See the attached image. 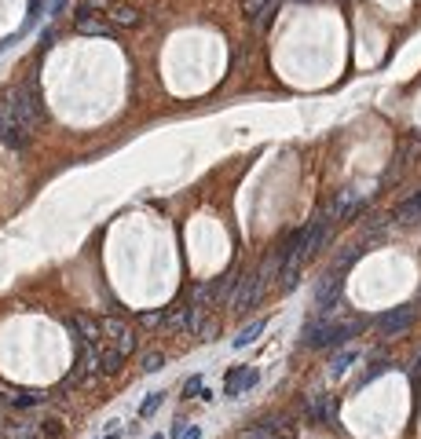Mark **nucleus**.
<instances>
[{
  "label": "nucleus",
  "instance_id": "1",
  "mask_svg": "<svg viewBox=\"0 0 421 439\" xmlns=\"http://www.w3.org/2000/svg\"><path fill=\"white\" fill-rule=\"evenodd\" d=\"M260 297H264V282H260L257 271H249V275L235 278V289H231V297H227V308L238 312V315H246V312H253V308L260 304Z\"/></svg>",
  "mask_w": 421,
  "mask_h": 439
},
{
  "label": "nucleus",
  "instance_id": "2",
  "mask_svg": "<svg viewBox=\"0 0 421 439\" xmlns=\"http://www.w3.org/2000/svg\"><path fill=\"white\" fill-rule=\"evenodd\" d=\"M341 293H344V271H326L315 286V315H333L341 308Z\"/></svg>",
  "mask_w": 421,
  "mask_h": 439
},
{
  "label": "nucleus",
  "instance_id": "3",
  "mask_svg": "<svg viewBox=\"0 0 421 439\" xmlns=\"http://www.w3.org/2000/svg\"><path fill=\"white\" fill-rule=\"evenodd\" d=\"M414 323H418V308L414 304H399V308H388L385 315H377L381 337H403Z\"/></svg>",
  "mask_w": 421,
  "mask_h": 439
},
{
  "label": "nucleus",
  "instance_id": "4",
  "mask_svg": "<svg viewBox=\"0 0 421 439\" xmlns=\"http://www.w3.org/2000/svg\"><path fill=\"white\" fill-rule=\"evenodd\" d=\"M301 414H304V421H308V425H330V417H333L330 395H326V392L301 395Z\"/></svg>",
  "mask_w": 421,
  "mask_h": 439
},
{
  "label": "nucleus",
  "instance_id": "5",
  "mask_svg": "<svg viewBox=\"0 0 421 439\" xmlns=\"http://www.w3.org/2000/svg\"><path fill=\"white\" fill-rule=\"evenodd\" d=\"M66 329L77 334V344H99L103 340V323H96V318H88V315H70Z\"/></svg>",
  "mask_w": 421,
  "mask_h": 439
},
{
  "label": "nucleus",
  "instance_id": "6",
  "mask_svg": "<svg viewBox=\"0 0 421 439\" xmlns=\"http://www.w3.org/2000/svg\"><path fill=\"white\" fill-rule=\"evenodd\" d=\"M88 0H84V4L77 8V34H84V37H114V26L110 23H103V18L96 15V18H92L88 15Z\"/></svg>",
  "mask_w": 421,
  "mask_h": 439
},
{
  "label": "nucleus",
  "instance_id": "7",
  "mask_svg": "<svg viewBox=\"0 0 421 439\" xmlns=\"http://www.w3.org/2000/svg\"><path fill=\"white\" fill-rule=\"evenodd\" d=\"M286 414H264L257 417V421L249 425V436H268V439H279L282 432H286Z\"/></svg>",
  "mask_w": 421,
  "mask_h": 439
},
{
  "label": "nucleus",
  "instance_id": "8",
  "mask_svg": "<svg viewBox=\"0 0 421 439\" xmlns=\"http://www.w3.org/2000/svg\"><path fill=\"white\" fill-rule=\"evenodd\" d=\"M125 366V355L118 348H99V373L103 377H118Z\"/></svg>",
  "mask_w": 421,
  "mask_h": 439
},
{
  "label": "nucleus",
  "instance_id": "9",
  "mask_svg": "<svg viewBox=\"0 0 421 439\" xmlns=\"http://www.w3.org/2000/svg\"><path fill=\"white\" fill-rule=\"evenodd\" d=\"M392 220H396V223H418V220H421V190H418V195H410L403 205H396Z\"/></svg>",
  "mask_w": 421,
  "mask_h": 439
},
{
  "label": "nucleus",
  "instance_id": "10",
  "mask_svg": "<svg viewBox=\"0 0 421 439\" xmlns=\"http://www.w3.org/2000/svg\"><path fill=\"white\" fill-rule=\"evenodd\" d=\"M279 15V0H264V4L257 8V12L249 15V23H253V29H260V34H264V29L271 26V18Z\"/></svg>",
  "mask_w": 421,
  "mask_h": 439
},
{
  "label": "nucleus",
  "instance_id": "11",
  "mask_svg": "<svg viewBox=\"0 0 421 439\" xmlns=\"http://www.w3.org/2000/svg\"><path fill=\"white\" fill-rule=\"evenodd\" d=\"M107 12H110V18H114L118 26H129V29L143 23L140 12H136V8H129V4H107Z\"/></svg>",
  "mask_w": 421,
  "mask_h": 439
},
{
  "label": "nucleus",
  "instance_id": "12",
  "mask_svg": "<svg viewBox=\"0 0 421 439\" xmlns=\"http://www.w3.org/2000/svg\"><path fill=\"white\" fill-rule=\"evenodd\" d=\"M8 403H12L15 410H34V406H44L48 403V392H18Z\"/></svg>",
  "mask_w": 421,
  "mask_h": 439
},
{
  "label": "nucleus",
  "instance_id": "13",
  "mask_svg": "<svg viewBox=\"0 0 421 439\" xmlns=\"http://www.w3.org/2000/svg\"><path fill=\"white\" fill-rule=\"evenodd\" d=\"M264 326H268V323H264V318H257V323H249L246 329H238V337H235V340H231V344H235L238 351H242V348H249V344H253V340H257L260 334H264Z\"/></svg>",
  "mask_w": 421,
  "mask_h": 439
},
{
  "label": "nucleus",
  "instance_id": "14",
  "mask_svg": "<svg viewBox=\"0 0 421 439\" xmlns=\"http://www.w3.org/2000/svg\"><path fill=\"white\" fill-rule=\"evenodd\" d=\"M388 366H392V359H385V355H377V359L370 362V366H366V373H363V377H359V381H355V392H359V388H366V384H370L374 377H381V373H385Z\"/></svg>",
  "mask_w": 421,
  "mask_h": 439
},
{
  "label": "nucleus",
  "instance_id": "15",
  "mask_svg": "<svg viewBox=\"0 0 421 439\" xmlns=\"http://www.w3.org/2000/svg\"><path fill=\"white\" fill-rule=\"evenodd\" d=\"M242 370L246 366H231L227 377H224V399H238L242 395Z\"/></svg>",
  "mask_w": 421,
  "mask_h": 439
},
{
  "label": "nucleus",
  "instance_id": "16",
  "mask_svg": "<svg viewBox=\"0 0 421 439\" xmlns=\"http://www.w3.org/2000/svg\"><path fill=\"white\" fill-rule=\"evenodd\" d=\"M355 359H359V351H355V348H348V351H341L337 359H330V377H341V373L348 370Z\"/></svg>",
  "mask_w": 421,
  "mask_h": 439
},
{
  "label": "nucleus",
  "instance_id": "17",
  "mask_svg": "<svg viewBox=\"0 0 421 439\" xmlns=\"http://www.w3.org/2000/svg\"><path fill=\"white\" fill-rule=\"evenodd\" d=\"M140 370H143V373L165 370V355H162V351H143V355H140Z\"/></svg>",
  "mask_w": 421,
  "mask_h": 439
},
{
  "label": "nucleus",
  "instance_id": "18",
  "mask_svg": "<svg viewBox=\"0 0 421 439\" xmlns=\"http://www.w3.org/2000/svg\"><path fill=\"white\" fill-rule=\"evenodd\" d=\"M162 403H165V392H151V395L140 403V417H143V421H146V417H154L157 410H162Z\"/></svg>",
  "mask_w": 421,
  "mask_h": 439
},
{
  "label": "nucleus",
  "instance_id": "19",
  "mask_svg": "<svg viewBox=\"0 0 421 439\" xmlns=\"http://www.w3.org/2000/svg\"><path fill=\"white\" fill-rule=\"evenodd\" d=\"M37 432H40V439H59L62 436V421L59 417H44V421L37 425Z\"/></svg>",
  "mask_w": 421,
  "mask_h": 439
},
{
  "label": "nucleus",
  "instance_id": "20",
  "mask_svg": "<svg viewBox=\"0 0 421 439\" xmlns=\"http://www.w3.org/2000/svg\"><path fill=\"white\" fill-rule=\"evenodd\" d=\"M168 439H202V425H183V421H176L173 425V436Z\"/></svg>",
  "mask_w": 421,
  "mask_h": 439
},
{
  "label": "nucleus",
  "instance_id": "21",
  "mask_svg": "<svg viewBox=\"0 0 421 439\" xmlns=\"http://www.w3.org/2000/svg\"><path fill=\"white\" fill-rule=\"evenodd\" d=\"M202 388H205V381H202V373H191V377H187V381H183V388H180V392H183V399H194V395H198V392H202Z\"/></svg>",
  "mask_w": 421,
  "mask_h": 439
},
{
  "label": "nucleus",
  "instance_id": "22",
  "mask_svg": "<svg viewBox=\"0 0 421 439\" xmlns=\"http://www.w3.org/2000/svg\"><path fill=\"white\" fill-rule=\"evenodd\" d=\"M257 384H260V370L257 366H246V370H242V395L253 392Z\"/></svg>",
  "mask_w": 421,
  "mask_h": 439
},
{
  "label": "nucleus",
  "instance_id": "23",
  "mask_svg": "<svg viewBox=\"0 0 421 439\" xmlns=\"http://www.w3.org/2000/svg\"><path fill=\"white\" fill-rule=\"evenodd\" d=\"M103 334H110L114 340H118V337H125V334H129V326H125L121 318H103Z\"/></svg>",
  "mask_w": 421,
  "mask_h": 439
},
{
  "label": "nucleus",
  "instance_id": "24",
  "mask_svg": "<svg viewBox=\"0 0 421 439\" xmlns=\"http://www.w3.org/2000/svg\"><path fill=\"white\" fill-rule=\"evenodd\" d=\"M165 318H168V308H157V312H143V315H140V323L154 329V326H162Z\"/></svg>",
  "mask_w": 421,
  "mask_h": 439
},
{
  "label": "nucleus",
  "instance_id": "25",
  "mask_svg": "<svg viewBox=\"0 0 421 439\" xmlns=\"http://www.w3.org/2000/svg\"><path fill=\"white\" fill-rule=\"evenodd\" d=\"M198 334H202V340H216L220 323H202V326H198Z\"/></svg>",
  "mask_w": 421,
  "mask_h": 439
},
{
  "label": "nucleus",
  "instance_id": "26",
  "mask_svg": "<svg viewBox=\"0 0 421 439\" xmlns=\"http://www.w3.org/2000/svg\"><path fill=\"white\" fill-rule=\"evenodd\" d=\"M260 4H264V0H242V8H246V15H253V12H257V8Z\"/></svg>",
  "mask_w": 421,
  "mask_h": 439
},
{
  "label": "nucleus",
  "instance_id": "27",
  "mask_svg": "<svg viewBox=\"0 0 421 439\" xmlns=\"http://www.w3.org/2000/svg\"><path fill=\"white\" fill-rule=\"evenodd\" d=\"M23 439H40V432H37V428H34V432H26Z\"/></svg>",
  "mask_w": 421,
  "mask_h": 439
},
{
  "label": "nucleus",
  "instance_id": "28",
  "mask_svg": "<svg viewBox=\"0 0 421 439\" xmlns=\"http://www.w3.org/2000/svg\"><path fill=\"white\" fill-rule=\"evenodd\" d=\"M0 136H4V114H0Z\"/></svg>",
  "mask_w": 421,
  "mask_h": 439
},
{
  "label": "nucleus",
  "instance_id": "29",
  "mask_svg": "<svg viewBox=\"0 0 421 439\" xmlns=\"http://www.w3.org/2000/svg\"><path fill=\"white\" fill-rule=\"evenodd\" d=\"M151 439H168V436H162V432H154V436H151Z\"/></svg>",
  "mask_w": 421,
  "mask_h": 439
},
{
  "label": "nucleus",
  "instance_id": "30",
  "mask_svg": "<svg viewBox=\"0 0 421 439\" xmlns=\"http://www.w3.org/2000/svg\"><path fill=\"white\" fill-rule=\"evenodd\" d=\"M246 439H268V436H246Z\"/></svg>",
  "mask_w": 421,
  "mask_h": 439
},
{
  "label": "nucleus",
  "instance_id": "31",
  "mask_svg": "<svg viewBox=\"0 0 421 439\" xmlns=\"http://www.w3.org/2000/svg\"><path fill=\"white\" fill-rule=\"evenodd\" d=\"M418 304H421V289H418Z\"/></svg>",
  "mask_w": 421,
  "mask_h": 439
},
{
  "label": "nucleus",
  "instance_id": "32",
  "mask_svg": "<svg viewBox=\"0 0 421 439\" xmlns=\"http://www.w3.org/2000/svg\"><path fill=\"white\" fill-rule=\"evenodd\" d=\"M301 4H311V0H301Z\"/></svg>",
  "mask_w": 421,
  "mask_h": 439
},
{
  "label": "nucleus",
  "instance_id": "33",
  "mask_svg": "<svg viewBox=\"0 0 421 439\" xmlns=\"http://www.w3.org/2000/svg\"><path fill=\"white\" fill-rule=\"evenodd\" d=\"M341 4H348V0H341Z\"/></svg>",
  "mask_w": 421,
  "mask_h": 439
}]
</instances>
